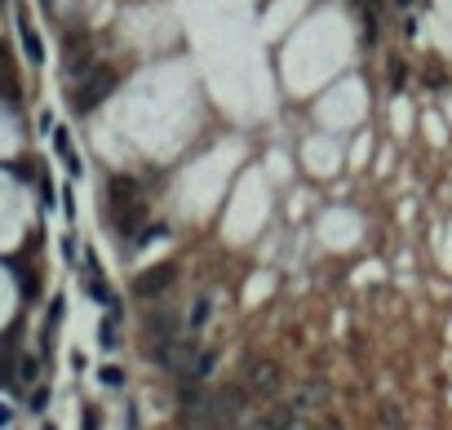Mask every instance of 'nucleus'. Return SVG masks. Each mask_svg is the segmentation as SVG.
<instances>
[{"label":"nucleus","instance_id":"nucleus-4","mask_svg":"<svg viewBox=\"0 0 452 430\" xmlns=\"http://www.w3.org/2000/svg\"><path fill=\"white\" fill-rule=\"evenodd\" d=\"M244 390H249V395H275L279 390V368L271 360H258L249 373H244Z\"/></svg>","mask_w":452,"mask_h":430},{"label":"nucleus","instance_id":"nucleus-17","mask_svg":"<svg viewBox=\"0 0 452 430\" xmlns=\"http://www.w3.org/2000/svg\"><path fill=\"white\" fill-rule=\"evenodd\" d=\"M84 430H98V408H84Z\"/></svg>","mask_w":452,"mask_h":430},{"label":"nucleus","instance_id":"nucleus-1","mask_svg":"<svg viewBox=\"0 0 452 430\" xmlns=\"http://www.w3.org/2000/svg\"><path fill=\"white\" fill-rule=\"evenodd\" d=\"M244 404H249V390L244 386H222V390H213L209 399H204V426L209 430H231L244 417Z\"/></svg>","mask_w":452,"mask_h":430},{"label":"nucleus","instance_id":"nucleus-10","mask_svg":"<svg viewBox=\"0 0 452 430\" xmlns=\"http://www.w3.org/2000/svg\"><path fill=\"white\" fill-rule=\"evenodd\" d=\"M84 289H89V297H93V302H102V306H111V310H116V297H111V289H107V284L98 280V276H89V280H84Z\"/></svg>","mask_w":452,"mask_h":430},{"label":"nucleus","instance_id":"nucleus-3","mask_svg":"<svg viewBox=\"0 0 452 430\" xmlns=\"http://www.w3.org/2000/svg\"><path fill=\"white\" fill-rule=\"evenodd\" d=\"M173 280H178V266H173V262H160V266L142 271V276L133 280V293H138L142 302H151V297H160V293H164Z\"/></svg>","mask_w":452,"mask_h":430},{"label":"nucleus","instance_id":"nucleus-6","mask_svg":"<svg viewBox=\"0 0 452 430\" xmlns=\"http://www.w3.org/2000/svg\"><path fill=\"white\" fill-rule=\"evenodd\" d=\"M18 31H22V49H27V58H31V63H45V45H40V35L31 31V22H27V14L18 18Z\"/></svg>","mask_w":452,"mask_h":430},{"label":"nucleus","instance_id":"nucleus-13","mask_svg":"<svg viewBox=\"0 0 452 430\" xmlns=\"http://www.w3.org/2000/svg\"><path fill=\"white\" fill-rule=\"evenodd\" d=\"M102 381H107V386H120V381H125V373H120L116 364H107V368H102Z\"/></svg>","mask_w":452,"mask_h":430},{"label":"nucleus","instance_id":"nucleus-2","mask_svg":"<svg viewBox=\"0 0 452 430\" xmlns=\"http://www.w3.org/2000/svg\"><path fill=\"white\" fill-rule=\"evenodd\" d=\"M111 89H116V71H111V67H93L89 76H84L80 93H76V111H93V106L102 102Z\"/></svg>","mask_w":452,"mask_h":430},{"label":"nucleus","instance_id":"nucleus-8","mask_svg":"<svg viewBox=\"0 0 452 430\" xmlns=\"http://www.w3.org/2000/svg\"><path fill=\"white\" fill-rule=\"evenodd\" d=\"M98 342H102V351H111V346L120 342V319H116V310H107V319L98 324Z\"/></svg>","mask_w":452,"mask_h":430},{"label":"nucleus","instance_id":"nucleus-15","mask_svg":"<svg viewBox=\"0 0 452 430\" xmlns=\"http://www.w3.org/2000/svg\"><path fill=\"white\" fill-rule=\"evenodd\" d=\"M45 404H49V390H36V395H31V408H36V413H40V408H45Z\"/></svg>","mask_w":452,"mask_h":430},{"label":"nucleus","instance_id":"nucleus-7","mask_svg":"<svg viewBox=\"0 0 452 430\" xmlns=\"http://www.w3.org/2000/svg\"><path fill=\"white\" fill-rule=\"evenodd\" d=\"M213 368H217V355L213 351H200V355H195V364H191V373L182 377V381H209Z\"/></svg>","mask_w":452,"mask_h":430},{"label":"nucleus","instance_id":"nucleus-11","mask_svg":"<svg viewBox=\"0 0 452 430\" xmlns=\"http://www.w3.org/2000/svg\"><path fill=\"white\" fill-rule=\"evenodd\" d=\"M209 315H213V302H209V297H195V306H191V328H200Z\"/></svg>","mask_w":452,"mask_h":430},{"label":"nucleus","instance_id":"nucleus-16","mask_svg":"<svg viewBox=\"0 0 452 430\" xmlns=\"http://www.w3.org/2000/svg\"><path fill=\"white\" fill-rule=\"evenodd\" d=\"M382 426H399V413L395 408H382Z\"/></svg>","mask_w":452,"mask_h":430},{"label":"nucleus","instance_id":"nucleus-5","mask_svg":"<svg viewBox=\"0 0 452 430\" xmlns=\"http://www.w3.org/2000/svg\"><path fill=\"white\" fill-rule=\"evenodd\" d=\"M54 147H58V160L67 164V173L76 177L80 173V160H76V147H71V138H67V129H54Z\"/></svg>","mask_w":452,"mask_h":430},{"label":"nucleus","instance_id":"nucleus-9","mask_svg":"<svg viewBox=\"0 0 452 430\" xmlns=\"http://www.w3.org/2000/svg\"><path fill=\"white\" fill-rule=\"evenodd\" d=\"M324 390H328L324 381H311V386H302V390H297V399H293V408H297V413H306L311 404H320V399H324Z\"/></svg>","mask_w":452,"mask_h":430},{"label":"nucleus","instance_id":"nucleus-12","mask_svg":"<svg viewBox=\"0 0 452 430\" xmlns=\"http://www.w3.org/2000/svg\"><path fill=\"white\" fill-rule=\"evenodd\" d=\"M18 377H22V381H36V377H40V360H36V355H27V360L18 364Z\"/></svg>","mask_w":452,"mask_h":430},{"label":"nucleus","instance_id":"nucleus-14","mask_svg":"<svg viewBox=\"0 0 452 430\" xmlns=\"http://www.w3.org/2000/svg\"><path fill=\"white\" fill-rule=\"evenodd\" d=\"M390 76H395V93L404 89V63H390Z\"/></svg>","mask_w":452,"mask_h":430}]
</instances>
